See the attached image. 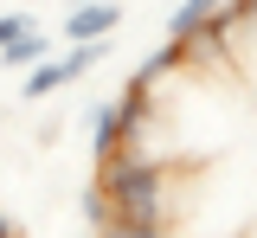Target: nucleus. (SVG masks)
<instances>
[{
	"label": "nucleus",
	"mask_w": 257,
	"mask_h": 238,
	"mask_svg": "<svg viewBox=\"0 0 257 238\" xmlns=\"http://www.w3.org/2000/svg\"><path fill=\"white\" fill-rule=\"evenodd\" d=\"M103 45H109V39H71V52H64V58H39V65L26 71V97H32V103L58 97L64 84H77L90 65H103Z\"/></svg>",
	"instance_id": "nucleus-2"
},
{
	"label": "nucleus",
	"mask_w": 257,
	"mask_h": 238,
	"mask_svg": "<svg viewBox=\"0 0 257 238\" xmlns=\"http://www.w3.org/2000/svg\"><path fill=\"white\" fill-rule=\"evenodd\" d=\"M0 238H20V225H13V219H7V212H0Z\"/></svg>",
	"instance_id": "nucleus-10"
},
{
	"label": "nucleus",
	"mask_w": 257,
	"mask_h": 238,
	"mask_svg": "<svg viewBox=\"0 0 257 238\" xmlns=\"http://www.w3.org/2000/svg\"><path fill=\"white\" fill-rule=\"evenodd\" d=\"M77 206H84V225H90V232H103V225H109V219H116V206H109V193H103V187H84V193H77Z\"/></svg>",
	"instance_id": "nucleus-8"
},
{
	"label": "nucleus",
	"mask_w": 257,
	"mask_h": 238,
	"mask_svg": "<svg viewBox=\"0 0 257 238\" xmlns=\"http://www.w3.org/2000/svg\"><path fill=\"white\" fill-rule=\"evenodd\" d=\"M103 238H167V225H161V212H116Z\"/></svg>",
	"instance_id": "nucleus-6"
},
{
	"label": "nucleus",
	"mask_w": 257,
	"mask_h": 238,
	"mask_svg": "<svg viewBox=\"0 0 257 238\" xmlns=\"http://www.w3.org/2000/svg\"><path fill=\"white\" fill-rule=\"evenodd\" d=\"M0 58H7V65H20V71H32L39 65V58H52V33H39V26H20V33L7 39V45H0Z\"/></svg>",
	"instance_id": "nucleus-5"
},
{
	"label": "nucleus",
	"mask_w": 257,
	"mask_h": 238,
	"mask_svg": "<svg viewBox=\"0 0 257 238\" xmlns=\"http://www.w3.org/2000/svg\"><path fill=\"white\" fill-rule=\"evenodd\" d=\"M212 7H219V0H180V7L167 13V39H174V45H180V39H193V33H199V20H206Z\"/></svg>",
	"instance_id": "nucleus-7"
},
{
	"label": "nucleus",
	"mask_w": 257,
	"mask_h": 238,
	"mask_svg": "<svg viewBox=\"0 0 257 238\" xmlns=\"http://www.w3.org/2000/svg\"><path fill=\"white\" fill-rule=\"evenodd\" d=\"M96 187L109 193L116 212H161L167 200V168H161L148 148H109L103 161H96Z\"/></svg>",
	"instance_id": "nucleus-1"
},
{
	"label": "nucleus",
	"mask_w": 257,
	"mask_h": 238,
	"mask_svg": "<svg viewBox=\"0 0 257 238\" xmlns=\"http://www.w3.org/2000/svg\"><path fill=\"white\" fill-rule=\"evenodd\" d=\"M116 20H122V7H116V0H84V7H71V13H64L58 33H64V39H109V33H116Z\"/></svg>",
	"instance_id": "nucleus-3"
},
{
	"label": "nucleus",
	"mask_w": 257,
	"mask_h": 238,
	"mask_svg": "<svg viewBox=\"0 0 257 238\" xmlns=\"http://www.w3.org/2000/svg\"><path fill=\"white\" fill-rule=\"evenodd\" d=\"M122 136H128V109H122V97H116V103H96V109H90V155L103 161L109 148H122Z\"/></svg>",
	"instance_id": "nucleus-4"
},
{
	"label": "nucleus",
	"mask_w": 257,
	"mask_h": 238,
	"mask_svg": "<svg viewBox=\"0 0 257 238\" xmlns=\"http://www.w3.org/2000/svg\"><path fill=\"white\" fill-rule=\"evenodd\" d=\"M84 238H103V232H84Z\"/></svg>",
	"instance_id": "nucleus-11"
},
{
	"label": "nucleus",
	"mask_w": 257,
	"mask_h": 238,
	"mask_svg": "<svg viewBox=\"0 0 257 238\" xmlns=\"http://www.w3.org/2000/svg\"><path fill=\"white\" fill-rule=\"evenodd\" d=\"M20 26H26V13H0V45H7V39L20 33Z\"/></svg>",
	"instance_id": "nucleus-9"
}]
</instances>
